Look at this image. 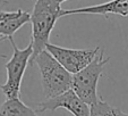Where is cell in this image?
<instances>
[{
    "instance_id": "cell-6",
    "label": "cell",
    "mask_w": 128,
    "mask_h": 116,
    "mask_svg": "<svg viewBox=\"0 0 128 116\" xmlns=\"http://www.w3.org/2000/svg\"><path fill=\"white\" fill-rule=\"evenodd\" d=\"M67 109L74 116H90V106L84 102L72 89L56 96L46 101L36 105V113H42L46 110L53 111L56 109Z\"/></svg>"
},
{
    "instance_id": "cell-4",
    "label": "cell",
    "mask_w": 128,
    "mask_h": 116,
    "mask_svg": "<svg viewBox=\"0 0 128 116\" xmlns=\"http://www.w3.org/2000/svg\"><path fill=\"white\" fill-rule=\"evenodd\" d=\"M12 46V56L5 65L7 72V79L4 84H0V90L2 91L7 99L20 98V85L24 77L25 71L33 53V47L30 43L25 49H20L16 46L14 39L10 40Z\"/></svg>"
},
{
    "instance_id": "cell-11",
    "label": "cell",
    "mask_w": 128,
    "mask_h": 116,
    "mask_svg": "<svg viewBox=\"0 0 128 116\" xmlns=\"http://www.w3.org/2000/svg\"><path fill=\"white\" fill-rule=\"evenodd\" d=\"M8 0H0V10H2L6 6H8Z\"/></svg>"
},
{
    "instance_id": "cell-12",
    "label": "cell",
    "mask_w": 128,
    "mask_h": 116,
    "mask_svg": "<svg viewBox=\"0 0 128 116\" xmlns=\"http://www.w3.org/2000/svg\"><path fill=\"white\" fill-rule=\"evenodd\" d=\"M58 3H60V4H62V3H65V1H68V0H57Z\"/></svg>"
},
{
    "instance_id": "cell-2",
    "label": "cell",
    "mask_w": 128,
    "mask_h": 116,
    "mask_svg": "<svg viewBox=\"0 0 128 116\" xmlns=\"http://www.w3.org/2000/svg\"><path fill=\"white\" fill-rule=\"evenodd\" d=\"M35 63L41 74L43 94L46 99L66 92L72 89V74L65 70L62 65L46 49L40 51L32 61Z\"/></svg>"
},
{
    "instance_id": "cell-1",
    "label": "cell",
    "mask_w": 128,
    "mask_h": 116,
    "mask_svg": "<svg viewBox=\"0 0 128 116\" xmlns=\"http://www.w3.org/2000/svg\"><path fill=\"white\" fill-rule=\"evenodd\" d=\"M61 4L57 0H36L33 12L30 17L32 23V47L33 53L28 64L32 65V61L40 51L44 50L49 43L51 32L56 25L57 21L62 17Z\"/></svg>"
},
{
    "instance_id": "cell-8",
    "label": "cell",
    "mask_w": 128,
    "mask_h": 116,
    "mask_svg": "<svg viewBox=\"0 0 128 116\" xmlns=\"http://www.w3.org/2000/svg\"><path fill=\"white\" fill-rule=\"evenodd\" d=\"M72 14H93V15H108L114 14L122 17L128 16V0H111L101 5L88 6V7L76 8V9H62V16Z\"/></svg>"
},
{
    "instance_id": "cell-7",
    "label": "cell",
    "mask_w": 128,
    "mask_h": 116,
    "mask_svg": "<svg viewBox=\"0 0 128 116\" xmlns=\"http://www.w3.org/2000/svg\"><path fill=\"white\" fill-rule=\"evenodd\" d=\"M31 14L23 9L16 12H4L0 10V41L12 40V36L22 26L30 22Z\"/></svg>"
},
{
    "instance_id": "cell-9",
    "label": "cell",
    "mask_w": 128,
    "mask_h": 116,
    "mask_svg": "<svg viewBox=\"0 0 128 116\" xmlns=\"http://www.w3.org/2000/svg\"><path fill=\"white\" fill-rule=\"evenodd\" d=\"M0 116H40L36 110L25 105L20 98L6 99L0 106Z\"/></svg>"
},
{
    "instance_id": "cell-10",
    "label": "cell",
    "mask_w": 128,
    "mask_h": 116,
    "mask_svg": "<svg viewBox=\"0 0 128 116\" xmlns=\"http://www.w3.org/2000/svg\"><path fill=\"white\" fill-rule=\"evenodd\" d=\"M90 116H128V113L109 105L99 98L94 104L90 105Z\"/></svg>"
},
{
    "instance_id": "cell-5",
    "label": "cell",
    "mask_w": 128,
    "mask_h": 116,
    "mask_svg": "<svg viewBox=\"0 0 128 116\" xmlns=\"http://www.w3.org/2000/svg\"><path fill=\"white\" fill-rule=\"evenodd\" d=\"M100 49V47L93 49H69L51 43L46 46V50L49 51L70 74H75L88 65Z\"/></svg>"
},
{
    "instance_id": "cell-3",
    "label": "cell",
    "mask_w": 128,
    "mask_h": 116,
    "mask_svg": "<svg viewBox=\"0 0 128 116\" xmlns=\"http://www.w3.org/2000/svg\"><path fill=\"white\" fill-rule=\"evenodd\" d=\"M109 61L110 57H104V50L101 48L88 65L72 74V90L88 106L100 98L98 94V82Z\"/></svg>"
}]
</instances>
